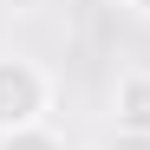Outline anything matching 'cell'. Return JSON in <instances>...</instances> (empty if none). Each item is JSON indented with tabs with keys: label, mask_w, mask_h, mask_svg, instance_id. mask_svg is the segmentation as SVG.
I'll return each instance as SVG.
<instances>
[{
	"label": "cell",
	"mask_w": 150,
	"mask_h": 150,
	"mask_svg": "<svg viewBox=\"0 0 150 150\" xmlns=\"http://www.w3.org/2000/svg\"><path fill=\"white\" fill-rule=\"evenodd\" d=\"M46 111H52V72L39 59L0 52V137L46 124Z\"/></svg>",
	"instance_id": "obj_1"
},
{
	"label": "cell",
	"mask_w": 150,
	"mask_h": 150,
	"mask_svg": "<svg viewBox=\"0 0 150 150\" xmlns=\"http://www.w3.org/2000/svg\"><path fill=\"white\" fill-rule=\"evenodd\" d=\"M111 117H117V131L150 137V72H124L111 85Z\"/></svg>",
	"instance_id": "obj_2"
},
{
	"label": "cell",
	"mask_w": 150,
	"mask_h": 150,
	"mask_svg": "<svg viewBox=\"0 0 150 150\" xmlns=\"http://www.w3.org/2000/svg\"><path fill=\"white\" fill-rule=\"evenodd\" d=\"M0 150H65V137L52 131V124H33V131H13V137H0Z\"/></svg>",
	"instance_id": "obj_3"
},
{
	"label": "cell",
	"mask_w": 150,
	"mask_h": 150,
	"mask_svg": "<svg viewBox=\"0 0 150 150\" xmlns=\"http://www.w3.org/2000/svg\"><path fill=\"white\" fill-rule=\"evenodd\" d=\"M124 13H137V20H150V0H124Z\"/></svg>",
	"instance_id": "obj_4"
}]
</instances>
